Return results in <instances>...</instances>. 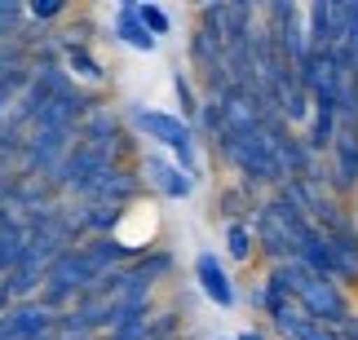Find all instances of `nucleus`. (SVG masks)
<instances>
[{
	"mask_svg": "<svg viewBox=\"0 0 358 340\" xmlns=\"http://www.w3.org/2000/svg\"><path fill=\"white\" fill-rule=\"evenodd\" d=\"M124 128L146 138L155 151H164L186 177L203 182V155H199V133L186 124L177 111H164V106L150 102H129L124 106Z\"/></svg>",
	"mask_w": 358,
	"mask_h": 340,
	"instance_id": "f257e3e1",
	"label": "nucleus"
},
{
	"mask_svg": "<svg viewBox=\"0 0 358 340\" xmlns=\"http://www.w3.org/2000/svg\"><path fill=\"white\" fill-rule=\"evenodd\" d=\"M279 274L287 279V288H292V301L306 309V314L319 323V327H341L350 314H354V305H350V292L341 288L336 279H323V274H314L310 265H301V261H283V265H274Z\"/></svg>",
	"mask_w": 358,
	"mask_h": 340,
	"instance_id": "f03ea898",
	"label": "nucleus"
},
{
	"mask_svg": "<svg viewBox=\"0 0 358 340\" xmlns=\"http://www.w3.org/2000/svg\"><path fill=\"white\" fill-rule=\"evenodd\" d=\"M137 172H142L146 195H159V199H169V203H182V199H190L199 190L195 177H186L164 151H146L142 159H137Z\"/></svg>",
	"mask_w": 358,
	"mask_h": 340,
	"instance_id": "7ed1b4c3",
	"label": "nucleus"
},
{
	"mask_svg": "<svg viewBox=\"0 0 358 340\" xmlns=\"http://www.w3.org/2000/svg\"><path fill=\"white\" fill-rule=\"evenodd\" d=\"M190 274H195V288L208 305L217 309H239V288H235V274L226 269V261L217 256L213 248H199L195 261H190Z\"/></svg>",
	"mask_w": 358,
	"mask_h": 340,
	"instance_id": "20e7f679",
	"label": "nucleus"
},
{
	"mask_svg": "<svg viewBox=\"0 0 358 340\" xmlns=\"http://www.w3.org/2000/svg\"><path fill=\"white\" fill-rule=\"evenodd\" d=\"M327 190L336 199L358 195V128H341L327 155Z\"/></svg>",
	"mask_w": 358,
	"mask_h": 340,
	"instance_id": "39448f33",
	"label": "nucleus"
},
{
	"mask_svg": "<svg viewBox=\"0 0 358 340\" xmlns=\"http://www.w3.org/2000/svg\"><path fill=\"white\" fill-rule=\"evenodd\" d=\"M58 45H62V40H58ZM62 71L71 75L85 93H93V98L111 84V71H106V62L93 53L89 40H71V45H62Z\"/></svg>",
	"mask_w": 358,
	"mask_h": 340,
	"instance_id": "423d86ee",
	"label": "nucleus"
},
{
	"mask_svg": "<svg viewBox=\"0 0 358 340\" xmlns=\"http://www.w3.org/2000/svg\"><path fill=\"white\" fill-rule=\"evenodd\" d=\"M53 327H58V314L40 301H27L0 318V340H40V336H53Z\"/></svg>",
	"mask_w": 358,
	"mask_h": 340,
	"instance_id": "0eeeda50",
	"label": "nucleus"
},
{
	"mask_svg": "<svg viewBox=\"0 0 358 340\" xmlns=\"http://www.w3.org/2000/svg\"><path fill=\"white\" fill-rule=\"evenodd\" d=\"M111 40L120 49H129V53H155L159 49V40L142 27V18H137V0H120L115 13H111Z\"/></svg>",
	"mask_w": 358,
	"mask_h": 340,
	"instance_id": "6e6552de",
	"label": "nucleus"
},
{
	"mask_svg": "<svg viewBox=\"0 0 358 340\" xmlns=\"http://www.w3.org/2000/svg\"><path fill=\"white\" fill-rule=\"evenodd\" d=\"M173 269H177V256H173V248H150V252H142L137 261H129V279H137L142 288H150L155 292L164 279H173Z\"/></svg>",
	"mask_w": 358,
	"mask_h": 340,
	"instance_id": "1a4fd4ad",
	"label": "nucleus"
},
{
	"mask_svg": "<svg viewBox=\"0 0 358 340\" xmlns=\"http://www.w3.org/2000/svg\"><path fill=\"white\" fill-rule=\"evenodd\" d=\"M222 243H226V261L235 265H252L257 261V239L248 221H226L222 226Z\"/></svg>",
	"mask_w": 358,
	"mask_h": 340,
	"instance_id": "9d476101",
	"label": "nucleus"
},
{
	"mask_svg": "<svg viewBox=\"0 0 358 340\" xmlns=\"http://www.w3.org/2000/svg\"><path fill=\"white\" fill-rule=\"evenodd\" d=\"M173 93H177V115H182L186 124L195 128V119H199V111H203V93L190 84L186 71H173Z\"/></svg>",
	"mask_w": 358,
	"mask_h": 340,
	"instance_id": "9b49d317",
	"label": "nucleus"
},
{
	"mask_svg": "<svg viewBox=\"0 0 358 340\" xmlns=\"http://www.w3.org/2000/svg\"><path fill=\"white\" fill-rule=\"evenodd\" d=\"M137 18H142V27H146L155 40L173 36V13L164 9V5H155V0H137Z\"/></svg>",
	"mask_w": 358,
	"mask_h": 340,
	"instance_id": "f8f14e48",
	"label": "nucleus"
},
{
	"mask_svg": "<svg viewBox=\"0 0 358 340\" xmlns=\"http://www.w3.org/2000/svg\"><path fill=\"white\" fill-rule=\"evenodd\" d=\"M66 9L62 0H31V5H27V22H62L66 18Z\"/></svg>",
	"mask_w": 358,
	"mask_h": 340,
	"instance_id": "ddd939ff",
	"label": "nucleus"
},
{
	"mask_svg": "<svg viewBox=\"0 0 358 340\" xmlns=\"http://www.w3.org/2000/svg\"><path fill=\"white\" fill-rule=\"evenodd\" d=\"M235 340H270V327H243Z\"/></svg>",
	"mask_w": 358,
	"mask_h": 340,
	"instance_id": "4468645a",
	"label": "nucleus"
},
{
	"mask_svg": "<svg viewBox=\"0 0 358 340\" xmlns=\"http://www.w3.org/2000/svg\"><path fill=\"white\" fill-rule=\"evenodd\" d=\"M213 340H235V336H213Z\"/></svg>",
	"mask_w": 358,
	"mask_h": 340,
	"instance_id": "2eb2a0df",
	"label": "nucleus"
}]
</instances>
